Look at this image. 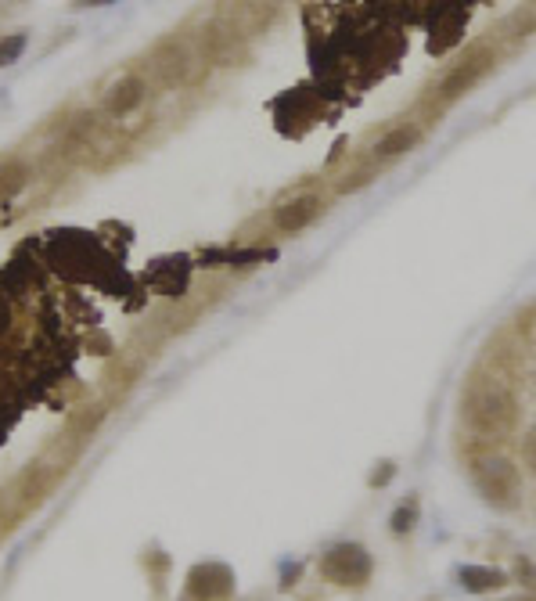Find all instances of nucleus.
Returning <instances> with one entry per match:
<instances>
[{
    "label": "nucleus",
    "mask_w": 536,
    "mask_h": 601,
    "mask_svg": "<svg viewBox=\"0 0 536 601\" xmlns=\"http://www.w3.org/2000/svg\"><path fill=\"white\" fill-rule=\"evenodd\" d=\"M461 411H465V422L475 432H486V436H501L515 425L519 418V407H515V396L508 386L493 382V378H479L472 382V389L461 400Z\"/></svg>",
    "instance_id": "nucleus-1"
},
{
    "label": "nucleus",
    "mask_w": 536,
    "mask_h": 601,
    "mask_svg": "<svg viewBox=\"0 0 536 601\" xmlns=\"http://www.w3.org/2000/svg\"><path fill=\"white\" fill-rule=\"evenodd\" d=\"M475 486L497 508H511L519 501V472L504 458H483L475 465Z\"/></svg>",
    "instance_id": "nucleus-2"
},
{
    "label": "nucleus",
    "mask_w": 536,
    "mask_h": 601,
    "mask_svg": "<svg viewBox=\"0 0 536 601\" xmlns=\"http://www.w3.org/2000/svg\"><path fill=\"white\" fill-rule=\"evenodd\" d=\"M321 573L328 576L331 584L342 587H357L371 576V558L360 544H339L321 558Z\"/></svg>",
    "instance_id": "nucleus-3"
},
{
    "label": "nucleus",
    "mask_w": 536,
    "mask_h": 601,
    "mask_svg": "<svg viewBox=\"0 0 536 601\" xmlns=\"http://www.w3.org/2000/svg\"><path fill=\"white\" fill-rule=\"evenodd\" d=\"M144 98H148V80H144V76H123L116 87H108L101 112H105L108 119H126L144 105Z\"/></svg>",
    "instance_id": "nucleus-4"
},
{
    "label": "nucleus",
    "mask_w": 536,
    "mask_h": 601,
    "mask_svg": "<svg viewBox=\"0 0 536 601\" xmlns=\"http://www.w3.org/2000/svg\"><path fill=\"white\" fill-rule=\"evenodd\" d=\"M324 202L317 195H299L288 198L274 209V231L277 234H299L303 227H310L317 216H321Z\"/></svg>",
    "instance_id": "nucleus-5"
},
{
    "label": "nucleus",
    "mask_w": 536,
    "mask_h": 601,
    "mask_svg": "<svg viewBox=\"0 0 536 601\" xmlns=\"http://www.w3.org/2000/svg\"><path fill=\"white\" fill-rule=\"evenodd\" d=\"M191 47H184L180 40H173V44H166V51L155 58V80L162 83V87H177V83L188 80L191 72Z\"/></svg>",
    "instance_id": "nucleus-6"
},
{
    "label": "nucleus",
    "mask_w": 536,
    "mask_h": 601,
    "mask_svg": "<svg viewBox=\"0 0 536 601\" xmlns=\"http://www.w3.org/2000/svg\"><path fill=\"white\" fill-rule=\"evenodd\" d=\"M188 591L195 594V601H216L231 594V569L227 566H198L191 573Z\"/></svg>",
    "instance_id": "nucleus-7"
},
{
    "label": "nucleus",
    "mask_w": 536,
    "mask_h": 601,
    "mask_svg": "<svg viewBox=\"0 0 536 601\" xmlns=\"http://www.w3.org/2000/svg\"><path fill=\"white\" fill-rule=\"evenodd\" d=\"M486 65H490V54H472V58H465V62L457 65L454 72H450L447 80H443V98H457L461 90H468L475 80H479V72H486Z\"/></svg>",
    "instance_id": "nucleus-8"
},
{
    "label": "nucleus",
    "mask_w": 536,
    "mask_h": 601,
    "mask_svg": "<svg viewBox=\"0 0 536 601\" xmlns=\"http://www.w3.org/2000/svg\"><path fill=\"white\" fill-rule=\"evenodd\" d=\"M29 180H33V166H29L26 159H4L0 162V206L22 195V188H26Z\"/></svg>",
    "instance_id": "nucleus-9"
},
{
    "label": "nucleus",
    "mask_w": 536,
    "mask_h": 601,
    "mask_svg": "<svg viewBox=\"0 0 536 601\" xmlns=\"http://www.w3.org/2000/svg\"><path fill=\"white\" fill-rule=\"evenodd\" d=\"M418 141H421V126L400 123L396 130H389V134H385L382 141L375 144V159H393V155H407Z\"/></svg>",
    "instance_id": "nucleus-10"
},
{
    "label": "nucleus",
    "mask_w": 536,
    "mask_h": 601,
    "mask_svg": "<svg viewBox=\"0 0 536 601\" xmlns=\"http://www.w3.org/2000/svg\"><path fill=\"white\" fill-rule=\"evenodd\" d=\"M461 584L468 591H493V587H504V576L497 569H461Z\"/></svg>",
    "instance_id": "nucleus-11"
},
{
    "label": "nucleus",
    "mask_w": 536,
    "mask_h": 601,
    "mask_svg": "<svg viewBox=\"0 0 536 601\" xmlns=\"http://www.w3.org/2000/svg\"><path fill=\"white\" fill-rule=\"evenodd\" d=\"M29 44V36L26 33H8V36H0V69L11 62H18L22 58V51H26Z\"/></svg>",
    "instance_id": "nucleus-12"
},
{
    "label": "nucleus",
    "mask_w": 536,
    "mask_h": 601,
    "mask_svg": "<svg viewBox=\"0 0 536 601\" xmlns=\"http://www.w3.org/2000/svg\"><path fill=\"white\" fill-rule=\"evenodd\" d=\"M414 522V504H407V508H400V515H393V530H411Z\"/></svg>",
    "instance_id": "nucleus-13"
},
{
    "label": "nucleus",
    "mask_w": 536,
    "mask_h": 601,
    "mask_svg": "<svg viewBox=\"0 0 536 601\" xmlns=\"http://www.w3.org/2000/svg\"><path fill=\"white\" fill-rule=\"evenodd\" d=\"M526 461H529V468L536 472V429L526 436Z\"/></svg>",
    "instance_id": "nucleus-14"
},
{
    "label": "nucleus",
    "mask_w": 536,
    "mask_h": 601,
    "mask_svg": "<svg viewBox=\"0 0 536 601\" xmlns=\"http://www.w3.org/2000/svg\"><path fill=\"white\" fill-rule=\"evenodd\" d=\"M76 8H101V4H116V0H72Z\"/></svg>",
    "instance_id": "nucleus-15"
}]
</instances>
